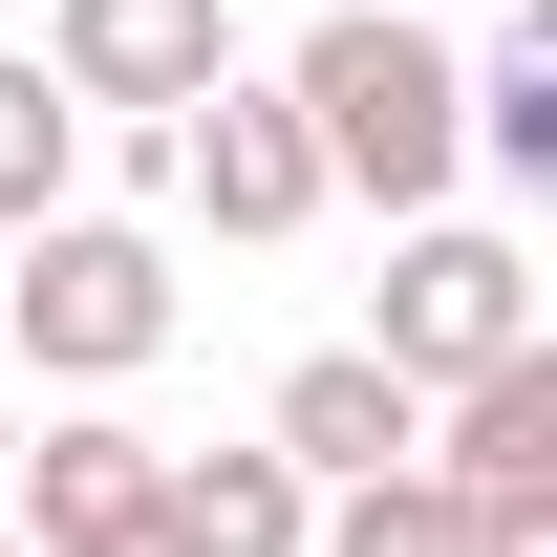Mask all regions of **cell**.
I'll return each instance as SVG.
<instances>
[{"instance_id": "obj_1", "label": "cell", "mask_w": 557, "mask_h": 557, "mask_svg": "<svg viewBox=\"0 0 557 557\" xmlns=\"http://www.w3.org/2000/svg\"><path fill=\"white\" fill-rule=\"evenodd\" d=\"M300 129H322V194L364 214H450V172H472V108H450V44H429L408 0H344V22H300Z\"/></svg>"}, {"instance_id": "obj_2", "label": "cell", "mask_w": 557, "mask_h": 557, "mask_svg": "<svg viewBox=\"0 0 557 557\" xmlns=\"http://www.w3.org/2000/svg\"><path fill=\"white\" fill-rule=\"evenodd\" d=\"M0 344L44 364V386H129L172 344V258H150L129 214H22V278H0Z\"/></svg>"}, {"instance_id": "obj_3", "label": "cell", "mask_w": 557, "mask_h": 557, "mask_svg": "<svg viewBox=\"0 0 557 557\" xmlns=\"http://www.w3.org/2000/svg\"><path fill=\"white\" fill-rule=\"evenodd\" d=\"M536 344V258L493 236V214H408V258H386V322H364V364H408V386H450V364Z\"/></svg>"}, {"instance_id": "obj_4", "label": "cell", "mask_w": 557, "mask_h": 557, "mask_svg": "<svg viewBox=\"0 0 557 557\" xmlns=\"http://www.w3.org/2000/svg\"><path fill=\"white\" fill-rule=\"evenodd\" d=\"M408 450H429L450 493H472V515H515V536H557V344H493V364H450Z\"/></svg>"}, {"instance_id": "obj_5", "label": "cell", "mask_w": 557, "mask_h": 557, "mask_svg": "<svg viewBox=\"0 0 557 557\" xmlns=\"http://www.w3.org/2000/svg\"><path fill=\"white\" fill-rule=\"evenodd\" d=\"M172 194H194L214 236H300V214H322V129H300V86H236V65H214L194 108H172Z\"/></svg>"}, {"instance_id": "obj_6", "label": "cell", "mask_w": 557, "mask_h": 557, "mask_svg": "<svg viewBox=\"0 0 557 557\" xmlns=\"http://www.w3.org/2000/svg\"><path fill=\"white\" fill-rule=\"evenodd\" d=\"M150 472H172V450H150V429H22V450H0V536L22 557H150Z\"/></svg>"}, {"instance_id": "obj_7", "label": "cell", "mask_w": 557, "mask_h": 557, "mask_svg": "<svg viewBox=\"0 0 557 557\" xmlns=\"http://www.w3.org/2000/svg\"><path fill=\"white\" fill-rule=\"evenodd\" d=\"M214 65H236V0H65V22H44V86H65V108H150V129H172Z\"/></svg>"}, {"instance_id": "obj_8", "label": "cell", "mask_w": 557, "mask_h": 557, "mask_svg": "<svg viewBox=\"0 0 557 557\" xmlns=\"http://www.w3.org/2000/svg\"><path fill=\"white\" fill-rule=\"evenodd\" d=\"M408 429H429V386L408 364H364V344H322V364H278V408H258V450L300 493H344V472H408Z\"/></svg>"}, {"instance_id": "obj_9", "label": "cell", "mask_w": 557, "mask_h": 557, "mask_svg": "<svg viewBox=\"0 0 557 557\" xmlns=\"http://www.w3.org/2000/svg\"><path fill=\"white\" fill-rule=\"evenodd\" d=\"M300 515L322 493L278 472V450H172L150 472V557H300Z\"/></svg>"}, {"instance_id": "obj_10", "label": "cell", "mask_w": 557, "mask_h": 557, "mask_svg": "<svg viewBox=\"0 0 557 557\" xmlns=\"http://www.w3.org/2000/svg\"><path fill=\"white\" fill-rule=\"evenodd\" d=\"M300 557H536V536H515V515H472V493L408 450V472H344V493H322V515H300Z\"/></svg>"}, {"instance_id": "obj_11", "label": "cell", "mask_w": 557, "mask_h": 557, "mask_svg": "<svg viewBox=\"0 0 557 557\" xmlns=\"http://www.w3.org/2000/svg\"><path fill=\"white\" fill-rule=\"evenodd\" d=\"M450 108H472V172L557 194V0H493V65H450Z\"/></svg>"}, {"instance_id": "obj_12", "label": "cell", "mask_w": 557, "mask_h": 557, "mask_svg": "<svg viewBox=\"0 0 557 557\" xmlns=\"http://www.w3.org/2000/svg\"><path fill=\"white\" fill-rule=\"evenodd\" d=\"M65 172H86V108L44 86V44H0V236L65 214Z\"/></svg>"}, {"instance_id": "obj_13", "label": "cell", "mask_w": 557, "mask_h": 557, "mask_svg": "<svg viewBox=\"0 0 557 557\" xmlns=\"http://www.w3.org/2000/svg\"><path fill=\"white\" fill-rule=\"evenodd\" d=\"M0 450H22V429H0Z\"/></svg>"}, {"instance_id": "obj_14", "label": "cell", "mask_w": 557, "mask_h": 557, "mask_svg": "<svg viewBox=\"0 0 557 557\" xmlns=\"http://www.w3.org/2000/svg\"><path fill=\"white\" fill-rule=\"evenodd\" d=\"M0 557H22V536H0Z\"/></svg>"}]
</instances>
